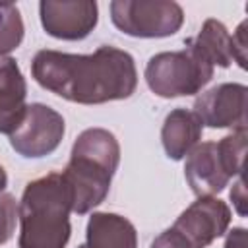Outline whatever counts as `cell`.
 Returning <instances> with one entry per match:
<instances>
[{
    "label": "cell",
    "mask_w": 248,
    "mask_h": 248,
    "mask_svg": "<svg viewBox=\"0 0 248 248\" xmlns=\"http://www.w3.org/2000/svg\"><path fill=\"white\" fill-rule=\"evenodd\" d=\"M33 79L46 91L78 105H103L134 95L138 70L130 52L103 45L91 54L43 48L31 60Z\"/></svg>",
    "instance_id": "6da1fadb"
},
{
    "label": "cell",
    "mask_w": 248,
    "mask_h": 248,
    "mask_svg": "<svg viewBox=\"0 0 248 248\" xmlns=\"http://www.w3.org/2000/svg\"><path fill=\"white\" fill-rule=\"evenodd\" d=\"M118 165L120 145L112 132L87 128L76 138L70 161L62 170L74 213L85 215L105 202Z\"/></svg>",
    "instance_id": "7a4b0ae2"
},
{
    "label": "cell",
    "mask_w": 248,
    "mask_h": 248,
    "mask_svg": "<svg viewBox=\"0 0 248 248\" xmlns=\"http://www.w3.org/2000/svg\"><path fill=\"white\" fill-rule=\"evenodd\" d=\"M72 196L62 172L31 180L19 200V248H66Z\"/></svg>",
    "instance_id": "3957f363"
},
{
    "label": "cell",
    "mask_w": 248,
    "mask_h": 248,
    "mask_svg": "<svg viewBox=\"0 0 248 248\" xmlns=\"http://www.w3.org/2000/svg\"><path fill=\"white\" fill-rule=\"evenodd\" d=\"M143 76L147 87L157 97L174 99L200 93L211 81L213 66L186 45L182 50L157 52L151 56Z\"/></svg>",
    "instance_id": "277c9868"
},
{
    "label": "cell",
    "mask_w": 248,
    "mask_h": 248,
    "mask_svg": "<svg viewBox=\"0 0 248 248\" xmlns=\"http://www.w3.org/2000/svg\"><path fill=\"white\" fill-rule=\"evenodd\" d=\"M118 31L138 39H163L180 31L184 12L172 0H114L108 6Z\"/></svg>",
    "instance_id": "5b68a950"
},
{
    "label": "cell",
    "mask_w": 248,
    "mask_h": 248,
    "mask_svg": "<svg viewBox=\"0 0 248 248\" xmlns=\"http://www.w3.org/2000/svg\"><path fill=\"white\" fill-rule=\"evenodd\" d=\"M66 132L60 112L43 103L27 105L21 124L10 134V145L25 159H41L58 149Z\"/></svg>",
    "instance_id": "8992f818"
},
{
    "label": "cell",
    "mask_w": 248,
    "mask_h": 248,
    "mask_svg": "<svg viewBox=\"0 0 248 248\" xmlns=\"http://www.w3.org/2000/svg\"><path fill=\"white\" fill-rule=\"evenodd\" d=\"M231 207L213 196H200L174 221V229L188 240L192 248H207L221 238L231 225Z\"/></svg>",
    "instance_id": "52a82bcc"
},
{
    "label": "cell",
    "mask_w": 248,
    "mask_h": 248,
    "mask_svg": "<svg viewBox=\"0 0 248 248\" xmlns=\"http://www.w3.org/2000/svg\"><path fill=\"white\" fill-rule=\"evenodd\" d=\"M39 16L46 35L81 41L97 27L99 6L95 0H43L39 2Z\"/></svg>",
    "instance_id": "ba28073f"
},
{
    "label": "cell",
    "mask_w": 248,
    "mask_h": 248,
    "mask_svg": "<svg viewBox=\"0 0 248 248\" xmlns=\"http://www.w3.org/2000/svg\"><path fill=\"white\" fill-rule=\"evenodd\" d=\"M246 97L244 83H219L194 101V114L207 128H246Z\"/></svg>",
    "instance_id": "9c48e42d"
},
{
    "label": "cell",
    "mask_w": 248,
    "mask_h": 248,
    "mask_svg": "<svg viewBox=\"0 0 248 248\" xmlns=\"http://www.w3.org/2000/svg\"><path fill=\"white\" fill-rule=\"evenodd\" d=\"M184 176L190 190L200 196H213L225 190L231 176L221 161L217 141H202L194 145L184 163Z\"/></svg>",
    "instance_id": "30bf717a"
},
{
    "label": "cell",
    "mask_w": 248,
    "mask_h": 248,
    "mask_svg": "<svg viewBox=\"0 0 248 248\" xmlns=\"http://www.w3.org/2000/svg\"><path fill=\"white\" fill-rule=\"evenodd\" d=\"M27 83L12 56H0V134H12L23 120Z\"/></svg>",
    "instance_id": "8fae6325"
},
{
    "label": "cell",
    "mask_w": 248,
    "mask_h": 248,
    "mask_svg": "<svg viewBox=\"0 0 248 248\" xmlns=\"http://www.w3.org/2000/svg\"><path fill=\"white\" fill-rule=\"evenodd\" d=\"M87 248H138V232L130 219L118 213L95 211L85 229Z\"/></svg>",
    "instance_id": "7c38bea8"
},
{
    "label": "cell",
    "mask_w": 248,
    "mask_h": 248,
    "mask_svg": "<svg viewBox=\"0 0 248 248\" xmlns=\"http://www.w3.org/2000/svg\"><path fill=\"white\" fill-rule=\"evenodd\" d=\"M203 132V124L188 108H174L165 116L161 128L163 149L169 159L180 161L188 155V151L200 143Z\"/></svg>",
    "instance_id": "4fadbf2b"
},
{
    "label": "cell",
    "mask_w": 248,
    "mask_h": 248,
    "mask_svg": "<svg viewBox=\"0 0 248 248\" xmlns=\"http://www.w3.org/2000/svg\"><path fill=\"white\" fill-rule=\"evenodd\" d=\"M186 45H190L203 60H207L213 68H229L234 62L232 52V37L225 23L219 19H205L200 33L192 39H186Z\"/></svg>",
    "instance_id": "5bb4252c"
},
{
    "label": "cell",
    "mask_w": 248,
    "mask_h": 248,
    "mask_svg": "<svg viewBox=\"0 0 248 248\" xmlns=\"http://www.w3.org/2000/svg\"><path fill=\"white\" fill-rule=\"evenodd\" d=\"M25 35L21 12L12 2H0V56L16 50Z\"/></svg>",
    "instance_id": "9a60e30c"
},
{
    "label": "cell",
    "mask_w": 248,
    "mask_h": 248,
    "mask_svg": "<svg viewBox=\"0 0 248 248\" xmlns=\"http://www.w3.org/2000/svg\"><path fill=\"white\" fill-rule=\"evenodd\" d=\"M246 128L232 130V134L221 138L217 141V149L221 155V161L225 165V170L229 176H238L244 170V155H246Z\"/></svg>",
    "instance_id": "2e32d148"
},
{
    "label": "cell",
    "mask_w": 248,
    "mask_h": 248,
    "mask_svg": "<svg viewBox=\"0 0 248 248\" xmlns=\"http://www.w3.org/2000/svg\"><path fill=\"white\" fill-rule=\"evenodd\" d=\"M17 219H19L17 200L12 194L2 192L0 194V244H6L14 236Z\"/></svg>",
    "instance_id": "e0dca14e"
},
{
    "label": "cell",
    "mask_w": 248,
    "mask_h": 248,
    "mask_svg": "<svg viewBox=\"0 0 248 248\" xmlns=\"http://www.w3.org/2000/svg\"><path fill=\"white\" fill-rule=\"evenodd\" d=\"M246 19L236 27V31L231 35L232 37V52H234V62L246 70V52H248V39H246Z\"/></svg>",
    "instance_id": "ac0fdd59"
},
{
    "label": "cell",
    "mask_w": 248,
    "mask_h": 248,
    "mask_svg": "<svg viewBox=\"0 0 248 248\" xmlns=\"http://www.w3.org/2000/svg\"><path fill=\"white\" fill-rule=\"evenodd\" d=\"M151 248H192V246L174 227H169L151 242Z\"/></svg>",
    "instance_id": "d6986e66"
},
{
    "label": "cell",
    "mask_w": 248,
    "mask_h": 248,
    "mask_svg": "<svg viewBox=\"0 0 248 248\" xmlns=\"http://www.w3.org/2000/svg\"><path fill=\"white\" fill-rule=\"evenodd\" d=\"M231 200H232L236 213L240 217H244L246 215V207H244L246 205V190H244V176L242 174H238V180L234 182V186L231 190Z\"/></svg>",
    "instance_id": "ffe728a7"
},
{
    "label": "cell",
    "mask_w": 248,
    "mask_h": 248,
    "mask_svg": "<svg viewBox=\"0 0 248 248\" xmlns=\"http://www.w3.org/2000/svg\"><path fill=\"white\" fill-rule=\"evenodd\" d=\"M223 248H248L246 242V229L242 227H232V231L227 232L225 246Z\"/></svg>",
    "instance_id": "44dd1931"
},
{
    "label": "cell",
    "mask_w": 248,
    "mask_h": 248,
    "mask_svg": "<svg viewBox=\"0 0 248 248\" xmlns=\"http://www.w3.org/2000/svg\"><path fill=\"white\" fill-rule=\"evenodd\" d=\"M6 186H8V174H6L4 167L0 165V194L6 190Z\"/></svg>",
    "instance_id": "7402d4cb"
},
{
    "label": "cell",
    "mask_w": 248,
    "mask_h": 248,
    "mask_svg": "<svg viewBox=\"0 0 248 248\" xmlns=\"http://www.w3.org/2000/svg\"><path fill=\"white\" fill-rule=\"evenodd\" d=\"M78 248H87V246H85V244H81V246H78Z\"/></svg>",
    "instance_id": "603a6c76"
}]
</instances>
